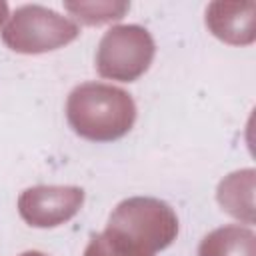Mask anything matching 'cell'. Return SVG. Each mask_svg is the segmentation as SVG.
<instances>
[{
    "instance_id": "5b68a950",
    "label": "cell",
    "mask_w": 256,
    "mask_h": 256,
    "mask_svg": "<svg viewBox=\"0 0 256 256\" xmlns=\"http://www.w3.org/2000/svg\"><path fill=\"white\" fill-rule=\"evenodd\" d=\"M84 204L80 186H32L18 198V212L28 226L56 228L74 218Z\"/></svg>"
},
{
    "instance_id": "277c9868",
    "label": "cell",
    "mask_w": 256,
    "mask_h": 256,
    "mask_svg": "<svg viewBox=\"0 0 256 256\" xmlns=\"http://www.w3.org/2000/svg\"><path fill=\"white\" fill-rule=\"evenodd\" d=\"M156 44L146 28L138 24L112 26L100 38L96 70L108 80L134 82L150 68Z\"/></svg>"
},
{
    "instance_id": "7a4b0ae2",
    "label": "cell",
    "mask_w": 256,
    "mask_h": 256,
    "mask_svg": "<svg viewBox=\"0 0 256 256\" xmlns=\"http://www.w3.org/2000/svg\"><path fill=\"white\" fill-rule=\"evenodd\" d=\"M108 232L154 254L178 236V218L170 204L150 196L122 200L108 218Z\"/></svg>"
},
{
    "instance_id": "9c48e42d",
    "label": "cell",
    "mask_w": 256,
    "mask_h": 256,
    "mask_svg": "<svg viewBox=\"0 0 256 256\" xmlns=\"http://www.w3.org/2000/svg\"><path fill=\"white\" fill-rule=\"evenodd\" d=\"M64 8L72 12L80 22L98 26L104 22L120 20L128 12L130 4L128 2H66Z\"/></svg>"
},
{
    "instance_id": "52a82bcc",
    "label": "cell",
    "mask_w": 256,
    "mask_h": 256,
    "mask_svg": "<svg viewBox=\"0 0 256 256\" xmlns=\"http://www.w3.org/2000/svg\"><path fill=\"white\" fill-rule=\"evenodd\" d=\"M218 204L224 212L234 218L244 220L246 224L254 222V170H238L228 174L216 192Z\"/></svg>"
},
{
    "instance_id": "8992f818",
    "label": "cell",
    "mask_w": 256,
    "mask_h": 256,
    "mask_svg": "<svg viewBox=\"0 0 256 256\" xmlns=\"http://www.w3.org/2000/svg\"><path fill=\"white\" fill-rule=\"evenodd\" d=\"M206 26L226 44H252L256 38V2H212L206 8Z\"/></svg>"
},
{
    "instance_id": "6da1fadb",
    "label": "cell",
    "mask_w": 256,
    "mask_h": 256,
    "mask_svg": "<svg viewBox=\"0 0 256 256\" xmlns=\"http://www.w3.org/2000/svg\"><path fill=\"white\" fill-rule=\"evenodd\" d=\"M66 118L80 138L112 142L126 136L134 126L136 104L122 88L104 82H84L68 94Z\"/></svg>"
},
{
    "instance_id": "7c38bea8",
    "label": "cell",
    "mask_w": 256,
    "mask_h": 256,
    "mask_svg": "<svg viewBox=\"0 0 256 256\" xmlns=\"http://www.w3.org/2000/svg\"><path fill=\"white\" fill-rule=\"evenodd\" d=\"M20 256H48L44 252H38V250H28V252H22Z\"/></svg>"
},
{
    "instance_id": "ba28073f",
    "label": "cell",
    "mask_w": 256,
    "mask_h": 256,
    "mask_svg": "<svg viewBox=\"0 0 256 256\" xmlns=\"http://www.w3.org/2000/svg\"><path fill=\"white\" fill-rule=\"evenodd\" d=\"M198 256H256V234L240 224H228L208 232Z\"/></svg>"
},
{
    "instance_id": "8fae6325",
    "label": "cell",
    "mask_w": 256,
    "mask_h": 256,
    "mask_svg": "<svg viewBox=\"0 0 256 256\" xmlns=\"http://www.w3.org/2000/svg\"><path fill=\"white\" fill-rule=\"evenodd\" d=\"M8 18V4L6 2H0V24Z\"/></svg>"
},
{
    "instance_id": "30bf717a",
    "label": "cell",
    "mask_w": 256,
    "mask_h": 256,
    "mask_svg": "<svg viewBox=\"0 0 256 256\" xmlns=\"http://www.w3.org/2000/svg\"><path fill=\"white\" fill-rule=\"evenodd\" d=\"M84 256H154V254L104 230L90 238V242L84 250Z\"/></svg>"
},
{
    "instance_id": "3957f363",
    "label": "cell",
    "mask_w": 256,
    "mask_h": 256,
    "mask_svg": "<svg viewBox=\"0 0 256 256\" xmlns=\"http://www.w3.org/2000/svg\"><path fill=\"white\" fill-rule=\"evenodd\" d=\"M78 36V26L58 12L26 4L16 8L2 30L4 44L20 54H42L70 44Z\"/></svg>"
}]
</instances>
